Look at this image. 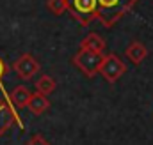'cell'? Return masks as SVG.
I'll return each instance as SVG.
<instances>
[{
  "mask_svg": "<svg viewBox=\"0 0 153 145\" xmlns=\"http://www.w3.org/2000/svg\"><path fill=\"white\" fill-rule=\"evenodd\" d=\"M46 7L52 14L61 16L68 11V0H46Z\"/></svg>",
  "mask_w": 153,
  "mask_h": 145,
  "instance_id": "obj_12",
  "label": "cell"
},
{
  "mask_svg": "<svg viewBox=\"0 0 153 145\" xmlns=\"http://www.w3.org/2000/svg\"><path fill=\"white\" fill-rule=\"evenodd\" d=\"M13 69H14V72H16L22 80H27V81H29V80H32V78L41 71V64H39L30 53H23V55H20V57L14 60Z\"/></svg>",
  "mask_w": 153,
  "mask_h": 145,
  "instance_id": "obj_6",
  "label": "cell"
},
{
  "mask_svg": "<svg viewBox=\"0 0 153 145\" xmlns=\"http://www.w3.org/2000/svg\"><path fill=\"white\" fill-rule=\"evenodd\" d=\"M7 71H9V67H7V64L4 62V59L0 57V90H4V85H2V78L7 74Z\"/></svg>",
  "mask_w": 153,
  "mask_h": 145,
  "instance_id": "obj_14",
  "label": "cell"
},
{
  "mask_svg": "<svg viewBox=\"0 0 153 145\" xmlns=\"http://www.w3.org/2000/svg\"><path fill=\"white\" fill-rule=\"evenodd\" d=\"M23 145H50V142L43 136V135H32L30 136V140L27 142V144H23Z\"/></svg>",
  "mask_w": 153,
  "mask_h": 145,
  "instance_id": "obj_13",
  "label": "cell"
},
{
  "mask_svg": "<svg viewBox=\"0 0 153 145\" xmlns=\"http://www.w3.org/2000/svg\"><path fill=\"white\" fill-rule=\"evenodd\" d=\"M80 48H82V50H89V51H94V53H102V55H103V53H105V48H107V42H105V39H103L102 36L91 32V34H87V36L80 41Z\"/></svg>",
  "mask_w": 153,
  "mask_h": 145,
  "instance_id": "obj_9",
  "label": "cell"
},
{
  "mask_svg": "<svg viewBox=\"0 0 153 145\" xmlns=\"http://www.w3.org/2000/svg\"><path fill=\"white\" fill-rule=\"evenodd\" d=\"M30 96H32V92H30V90H29V87H25V85H18V87H14V89H13V92H9V94H7L9 103L13 105V108H14V110L27 108V103H29Z\"/></svg>",
  "mask_w": 153,
  "mask_h": 145,
  "instance_id": "obj_7",
  "label": "cell"
},
{
  "mask_svg": "<svg viewBox=\"0 0 153 145\" xmlns=\"http://www.w3.org/2000/svg\"><path fill=\"white\" fill-rule=\"evenodd\" d=\"M139 0H98V20L103 27L116 25Z\"/></svg>",
  "mask_w": 153,
  "mask_h": 145,
  "instance_id": "obj_1",
  "label": "cell"
},
{
  "mask_svg": "<svg viewBox=\"0 0 153 145\" xmlns=\"http://www.w3.org/2000/svg\"><path fill=\"white\" fill-rule=\"evenodd\" d=\"M68 11L82 27L98 20V0H68Z\"/></svg>",
  "mask_w": 153,
  "mask_h": 145,
  "instance_id": "obj_2",
  "label": "cell"
},
{
  "mask_svg": "<svg viewBox=\"0 0 153 145\" xmlns=\"http://www.w3.org/2000/svg\"><path fill=\"white\" fill-rule=\"evenodd\" d=\"M27 108H29L30 113H34V115H43L46 110L50 108V101H48L46 96H43L39 92H34L30 96L29 103H27Z\"/></svg>",
  "mask_w": 153,
  "mask_h": 145,
  "instance_id": "obj_10",
  "label": "cell"
},
{
  "mask_svg": "<svg viewBox=\"0 0 153 145\" xmlns=\"http://www.w3.org/2000/svg\"><path fill=\"white\" fill-rule=\"evenodd\" d=\"M102 60H103V55L102 53H94V51H89V50H78L75 55H73V64L78 71H82L87 78H93L100 72V66H102Z\"/></svg>",
  "mask_w": 153,
  "mask_h": 145,
  "instance_id": "obj_3",
  "label": "cell"
},
{
  "mask_svg": "<svg viewBox=\"0 0 153 145\" xmlns=\"http://www.w3.org/2000/svg\"><path fill=\"white\" fill-rule=\"evenodd\" d=\"M125 55H126V59H128L132 64L139 66V64L148 57V48H146V44L141 42V41H132V42L128 44V48L125 50Z\"/></svg>",
  "mask_w": 153,
  "mask_h": 145,
  "instance_id": "obj_8",
  "label": "cell"
},
{
  "mask_svg": "<svg viewBox=\"0 0 153 145\" xmlns=\"http://www.w3.org/2000/svg\"><path fill=\"white\" fill-rule=\"evenodd\" d=\"M55 87H57L55 80L52 76H48V74H43V76H39L36 80V90L39 94H43V96H50L55 90Z\"/></svg>",
  "mask_w": 153,
  "mask_h": 145,
  "instance_id": "obj_11",
  "label": "cell"
},
{
  "mask_svg": "<svg viewBox=\"0 0 153 145\" xmlns=\"http://www.w3.org/2000/svg\"><path fill=\"white\" fill-rule=\"evenodd\" d=\"M126 72V64L123 59L116 53H107L103 55L102 66H100V74L105 78L107 83H116L123 74Z\"/></svg>",
  "mask_w": 153,
  "mask_h": 145,
  "instance_id": "obj_4",
  "label": "cell"
},
{
  "mask_svg": "<svg viewBox=\"0 0 153 145\" xmlns=\"http://www.w3.org/2000/svg\"><path fill=\"white\" fill-rule=\"evenodd\" d=\"M0 92H4L0 96V136H4L14 124L20 129H23V122H22L18 111L13 108V105L9 103V97H7L5 90H0Z\"/></svg>",
  "mask_w": 153,
  "mask_h": 145,
  "instance_id": "obj_5",
  "label": "cell"
}]
</instances>
